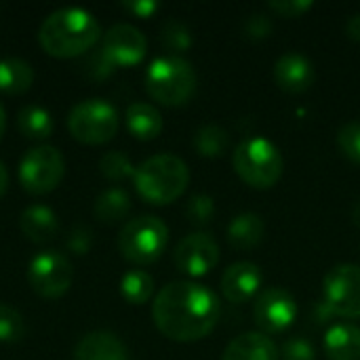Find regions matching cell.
Wrapping results in <instances>:
<instances>
[{"label":"cell","mask_w":360,"mask_h":360,"mask_svg":"<svg viewBox=\"0 0 360 360\" xmlns=\"http://www.w3.org/2000/svg\"><path fill=\"white\" fill-rule=\"evenodd\" d=\"M323 300L335 312V316H360V266L338 264L323 281Z\"/></svg>","instance_id":"10"},{"label":"cell","mask_w":360,"mask_h":360,"mask_svg":"<svg viewBox=\"0 0 360 360\" xmlns=\"http://www.w3.org/2000/svg\"><path fill=\"white\" fill-rule=\"evenodd\" d=\"M160 42L169 51V55H179L192 46V32L181 19L171 17L160 27Z\"/></svg>","instance_id":"27"},{"label":"cell","mask_w":360,"mask_h":360,"mask_svg":"<svg viewBox=\"0 0 360 360\" xmlns=\"http://www.w3.org/2000/svg\"><path fill=\"white\" fill-rule=\"evenodd\" d=\"M272 27H274V23H272L270 15L259 13V11L247 15L245 21H243V32L251 40H264V38H268L272 34Z\"/></svg>","instance_id":"33"},{"label":"cell","mask_w":360,"mask_h":360,"mask_svg":"<svg viewBox=\"0 0 360 360\" xmlns=\"http://www.w3.org/2000/svg\"><path fill=\"white\" fill-rule=\"evenodd\" d=\"M262 268L253 262H234L221 274V291L228 302L243 304L249 302L253 295H259L262 287Z\"/></svg>","instance_id":"14"},{"label":"cell","mask_w":360,"mask_h":360,"mask_svg":"<svg viewBox=\"0 0 360 360\" xmlns=\"http://www.w3.org/2000/svg\"><path fill=\"white\" fill-rule=\"evenodd\" d=\"M122 6L137 17H152L160 8V2H156V0H122Z\"/></svg>","instance_id":"37"},{"label":"cell","mask_w":360,"mask_h":360,"mask_svg":"<svg viewBox=\"0 0 360 360\" xmlns=\"http://www.w3.org/2000/svg\"><path fill=\"white\" fill-rule=\"evenodd\" d=\"M68 249L72 251V253H78V255H84V253H89V249H91V243H93V232L89 230V226H84V224H78V226H74L72 230H70V234H68Z\"/></svg>","instance_id":"34"},{"label":"cell","mask_w":360,"mask_h":360,"mask_svg":"<svg viewBox=\"0 0 360 360\" xmlns=\"http://www.w3.org/2000/svg\"><path fill=\"white\" fill-rule=\"evenodd\" d=\"M352 217H354V224L360 226V202H356V207H354V213H352Z\"/></svg>","instance_id":"42"},{"label":"cell","mask_w":360,"mask_h":360,"mask_svg":"<svg viewBox=\"0 0 360 360\" xmlns=\"http://www.w3.org/2000/svg\"><path fill=\"white\" fill-rule=\"evenodd\" d=\"M129 131L139 139H152L162 131V116L156 105L148 101H133L127 108Z\"/></svg>","instance_id":"21"},{"label":"cell","mask_w":360,"mask_h":360,"mask_svg":"<svg viewBox=\"0 0 360 360\" xmlns=\"http://www.w3.org/2000/svg\"><path fill=\"white\" fill-rule=\"evenodd\" d=\"M129 211H131V196L124 188H116V186L103 190L95 198V207H93L95 217L101 219L103 224L120 221L129 215Z\"/></svg>","instance_id":"22"},{"label":"cell","mask_w":360,"mask_h":360,"mask_svg":"<svg viewBox=\"0 0 360 360\" xmlns=\"http://www.w3.org/2000/svg\"><path fill=\"white\" fill-rule=\"evenodd\" d=\"M270 11L283 15V17H300L308 8H312V0H270Z\"/></svg>","instance_id":"36"},{"label":"cell","mask_w":360,"mask_h":360,"mask_svg":"<svg viewBox=\"0 0 360 360\" xmlns=\"http://www.w3.org/2000/svg\"><path fill=\"white\" fill-rule=\"evenodd\" d=\"M152 316L162 335L175 342H196L207 338L219 316V297L205 285L175 281L165 285L152 304Z\"/></svg>","instance_id":"1"},{"label":"cell","mask_w":360,"mask_h":360,"mask_svg":"<svg viewBox=\"0 0 360 360\" xmlns=\"http://www.w3.org/2000/svg\"><path fill=\"white\" fill-rule=\"evenodd\" d=\"M276 344L259 331H249L234 338L224 350L221 360H278Z\"/></svg>","instance_id":"17"},{"label":"cell","mask_w":360,"mask_h":360,"mask_svg":"<svg viewBox=\"0 0 360 360\" xmlns=\"http://www.w3.org/2000/svg\"><path fill=\"white\" fill-rule=\"evenodd\" d=\"M297 316L295 297L283 287H268L259 291L253 304V319L266 333H281L293 325Z\"/></svg>","instance_id":"11"},{"label":"cell","mask_w":360,"mask_h":360,"mask_svg":"<svg viewBox=\"0 0 360 360\" xmlns=\"http://www.w3.org/2000/svg\"><path fill=\"white\" fill-rule=\"evenodd\" d=\"M186 215L192 224L196 226H207L213 221L215 217V200L211 194L205 192H196L190 196L188 205H186Z\"/></svg>","instance_id":"30"},{"label":"cell","mask_w":360,"mask_h":360,"mask_svg":"<svg viewBox=\"0 0 360 360\" xmlns=\"http://www.w3.org/2000/svg\"><path fill=\"white\" fill-rule=\"evenodd\" d=\"M148 40L143 32L133 23H114L101 40V51L114 61V65L139 63L146 55Z\"/></svg>","instance_id":"13"},{"label":"cell","mask_w":360,"mask_h":360,"mask_svg":"<svg viewBox=\"0 0 360 360\" xmlns=\"http://www.w3.org/2000/svg\"><path fill=\"white\" fill-rule=\"evenodd\" d=\"M34 80V68L15 55L0 59V91L4 93H23Z\"/></svg>","instance_id":"23"},{"label":"cell","mask_w":360,"mask_h":360,"mask_svg":"<svg viewBox=\"0 0 360 360\" xmlns=\"http://www.w3.org/2000/svg\"><path fill=\"white\" fill-rule=\"evenodd\" d=\"M312 310H314V321H316L319 325H323V323H329V321L338 319V316H335V312L327 306V302H325L323 297L314 304V308H312Z\"/></svg>","instance_id":"38"},{"label":"cell","mask_w":360,"mask_h":360,"mask_svg":"<svg viewBox=\"0 0 360 360\" xmlns=\"http://www.w3.org/2000/svg\"><path fill=\"white\" fill-rule=\"evenodd\" d=\"M274 78L283 91L302 93L314 82V63L300 51H287L274 63Z\"/></svg>","instance_id":"15"},{"label":"cell","mask_w":360,"mask_h":360,"mask_svg":"<svg viewBox=\"0 0 360 360\" xmlns=\"http://www.w3.org/2000/svg\"><path fill=\"white\" fill-rule=\"evenodd\" d=\"M114 61L99 49L97 53H93V55H89L86 57V65H84V72L89 74V76H93V78H105V76H110L112 72H114Z\"/></svg>","instance_id":"35"},{"label":"cell","mask_w":360,"mask_h":360,"mask_svg":"<svg viewBox=\"0 0 360 360\" xmlns=\"http://www.w3.org/2000/svg\"><path fill=\"white\" fill-rule=\"evenodd\" d=\"M101 36L97 17L82 6H61L49 13L38 30L42 49L55 57H74L89 51Z\"/></svg>","instance_id":"2"},{"label":"cell","mask_w":360,"mask_h":360,"mask_svg":"<svg viewBox=\"0 0 360 360\" xmlns=\"http://www.w3.org/2000/svg\"><path fill=\"white\" fill-rule=\"evenodd\" d=\"M338 146L352 162L360 165V120H348L338 131Z\"/></svg>","instance_id":"31"},{"label":"cell","mask_w":360,"mask_h":360,"mask_svg":"<svg viewBox=\"0 0 360 360\" xmlns=\"http://www.w3.org/2000/svg\"><path fill=\"white\" fill-rule=\"evenodd\" d=\"M232 165L238 177L253 188H272L283 175V154L264 135L243 139L234 150Z\"/></svg>","instance_id":"5"},{"label":"cell","mask_w":360,"mask_h":360,"mask_svg":"<svg viewBox=\"0 0 360 360\" xmlns=\"http://www.w3.org/2000/svg\"><path fill=\"white\" fill-rule=\"evenodd\" d=\"M346 34H348V38L360 42V13H354V15L348 17V21H346Z\"/></svg>","instance_id":"39"},{"label":"cell","mask_w":360,"mask_h":360,"mask_svg":"<svg viewBox=\"0 0 360 360\" xmlns=\"http://www.w3.org/2000/svg\"><path fill=\"white\" fill-rule=\"evenodd\" d=\"M146 89L165 105H181L196 91V70L181 55H160L146 70Z\"/></svg>","instance_id":"4"},{"label":"cell","mask_w":360,"mask_h":360,"mask_svg":"<svg viewBox=\"0 0 360 360\" xmlns=\"http://www.w3.org/2000/svg\"><path fill=\"white\" fill-rule=\"evenodd\" d=\"M169 243V228L156 215H139L129 219L118 234L120 253L135 264L156 262Z\"/></svg>","instance_id":"6"},{"label":"cell","mask_w":360,"mask_h":360,"mask_svg":"<svg viewBox=\"0 0 360 360\" xmlns=\"http://www.w3.org/2000/svg\"><path fill=\"white\" fill-rule=\"evenodd\" d=\"M74 278V268L68 255L57 249L38 251L27 264V281L42 297L63 295Z\"/></svg>","instance_id":"9"},{"label":"cell","mask_w":360,"mask_h":360,"mask_svg":"<svg viewBox=\"0 0 360 360\" xmlns=\"http://www.w3.org/2000/svg\"><path fill=\"white\" fill-rule=\"evenodd\" d=\"M230 146L228 131L219 124H202L194 133V148L200 156H221Z\"/></svg>","instance_id":"25"},{"label":"cell","mask_w":360,"mask_h":360,"mask_svg":"<svg viewBox=\"0 0 360 360\" xmlns=\"http://www.w3.org/2000/svg\"><path fill=\"white\" fill-rule=\"evenodd\" d=\"M25 335V321L17 308L0 302V342L13 344Z\"/></svg>","instance_id":"29"},{"label":"cell","mask_w":360,"mask_h":360,"mask_svg":"<svg viewBox=\"0 0 360 360\" xmlns=\"http://www.w3.org/2000/svg\"><path fill=\"white\" fill-rule=\"evenodd\" d=\"M6 186H8V171H6V167H4V162L0 160V196L4 194V190H6Z\"/></svg>","instance_id":"40"},{"label":"cell","mask_w":360,"mask_h":360,"mask_svg":"<svg viewBox=\"0 0 360 360\" xmlns=\"http://www.w3.org/2000/svg\"><path fill=\"white\" fill-rule=\"evenodd\" d=\"M74 360H129V350L116 333L91 331L78 340Z\"/></svg>","instance_id":"16"},{"label":"cell","mask_w":360,"mask_h":360,"mask_svg":"<svg viewBox=\"0 0 360 360\" xmlns=\"http://www.w3.org/2000/svg\"><path fill=\"white\" fill-rule=\"evenodd\" d=\"M65 173L63 154L51 146L40 143L30 148L19 162V181L27 192L42 194L59 186Z\"/></svg>","instance_id":"8"},{"label":"cell","mask_w":360,"mask_h":360,"mask_svg":"<svg viewBox=\"0 0 360 360\" xmlns=\"http://www.w3.org/2000/svg\"><path fill=\"white\" fill-rule=\"evenodd\" d=\"M135 165L131 162V158L120 152V150H110L99 158V171L114 181H122L129 177H135Z\"/></svg>","instance_id":"28"},{"label":"cell","mask_w":360,"mask_h":360,"mask_svg":"<svg viewBox=\"0 0 360 360\" xmlns=\"http://www.w3.org/2000/svg\"><path fill=\"white\" fill-rule=\"evenodd\" d=\"M68 127L84 143H103L118 131V110L103 97H89L70 110Z\"/></svg>","instance_id":"7"},{"label":"cell","mask_w":360,"mask_h":360,"mask_svg":"<svg viewBox=\"0 0 360 360\" xmlns=\"http://www.w3.org/2000/svg\"><path fill=\"white\" fill-rule=\"evenodd\" d=\"M21 232L34 243H46L57 236L59 219L57 213L46 205H30L19 215Z\"/></svg>","instance_id":"18"},{"label":"cell","mask_w":360,"mask_h":360,"mask_svg":"<svg viewBox=\"0 0 360 360\" xmlns=\"http://www.w3.org/2000/svg\"><path fill=\"white\" fill-rule=\"evenodd\" d=\"M17 127L25 137L44 139L53 131V116L46 108L38 103H27L17 114Z\"/></svg>","instance_id":"24"},{"label":"cell","mask_w":360,"mask_h":360,"mask_svg":"<svg viewBox=\"0 0 360 360\" xmlns=\"http://www.w3.org/2000/svg\"><path fill=\"white\" fill-rule=\"evenodd\" d=\"M325 352L329 360H360V329L350 323H335L327 329Z\"/></svg>","instance_id":"19"},{"label":"cell","mask_w":360,"mask_h":360,"mask_svg":"<svg viewBox=\"0 0 360 360\" xmlns=\"http://www.w3.org/2000/svg\"><path fill=\"white\" fill-rule=\"evenodd\" d=\"M264 232H266V224L262 215L251 211L238 213L228 224V240L234 249H253L255 245L262 243Z\"/></svg>","instance_id":"20"},{"label":"cell","mask_w":360,"mask_h":360,"mask_svg":"<svg viewBox=\"0 0 360 360\" xmlns=\"http://www.w3.org/2000/svg\"><path fill=\"white\" fill-rule=\"evenodd\" d=\"M173 262L188 276H205L219 262V245L209 232H192L177 243Z\"/></svg>","instance_id":"12"},{"label":"cell","mask_w":360,"mask_h":360,"mask_svg":"<svg viewBox=\"0 0 360 360\" xmlns=\"http://www.w3.org/2000/svg\"><path fill=\"white\" fill-rule=\"evenodd\" d=\"M120 293L131 304H146L154 293V278L143 270H129L120 278Z\"/></svg>","instance_id":"26"},{"label":"cell","mask_w":360,"mask_h":360,"mask_svg":"<svg viewBox=\"0 0 360 360\" xmlns=\"http://www.w3.org/2000/svg\"><path fill=\"white\" fill-rule=\"evenodd\" d=\"M281 356L285 360H314L316 359V350H314V344L310 340H306L304 335H295L283 344Z\"/></svg>","instance_id":"32"},{"label":"cell","mask_w":360,"mask_h":360,"mask_svg":"<svg viewBox=\"0 0 360 360\" xmlns=\"http://www.w3.org/2000/svg\"><path fill=\"white\" fill-rule=\"evenodd\" d=\"M4 127H6V112H4V108H2V103H0V137H2V133H4Z\"/></svg>","instance_id":"41"},{"label":"cell","mask_w":360,"mask_h":360,"mask_svg":"<svg viewBox=\"0 0 360 360\" xmlns=\"http://www.w3.org/2000/svg\"><path fill=\"white\" fill-rule=\"evenodd\" d=\"M135 188L152 205L173 202L184 194L190 181V169L184 158L171 152H160L146 158L135 169Z\"/></svg>","instance_id":"3"}]
</instances>
